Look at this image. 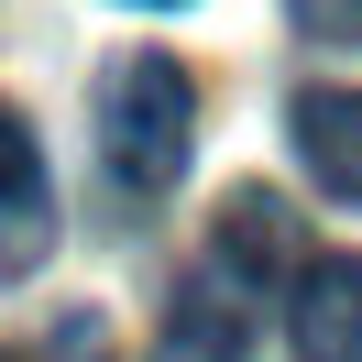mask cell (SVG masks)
Masks as SVG:
<instances>
[{
  "label": "cell",
  "mask_w": 362,
  "mask_h": 362,
  "mask_svg": "<svg viewBox=\"0 0 362 362\" xmlns=\"http://www.w3.org/2000/svg\"><path fill=\"white\" fill-rule=\"evenodd\" d=\"M99 154L132 198H165L198 154V77L176 66L165 45H132L99 66Z\"/></svg>",
  "instance_id": "cell-1"
},
{
  "label": "cell",
  "mask_w": 362,
  "mask_h": 362,
  "mask_svg": "<svg viewBox=\"0 0 362 362\" xmlns=\"http://www.w3.org/2000/svg\"><path fill=\"white\" fill-rule=\"evenodd\" d=\"M209 264L230 274V296L242 286H286L296 296V274H308L318 252H308V230H296V209L274 198V187H230L220 220H209Z\"/></svg>",
  "instance_id": "cell-2"
},
{
  "label": "cell",
  "mask_w": 362,
  "mask_h": 362,
  "mask_svg": "<svg viewBox=\"0 0 362 362\" xmlns=\"http://www.w3.org/2000/svg\"><path fill=\"white\" fill-rule=\"evenodd\" d=\"M45 252H55V176H45L33 121L0 99V286H23Z\"/></svg>",
  "instance_id": "cell-3"
},
{
  "label": "cell",
  "mask_w": 362,
  "mask_h": 362,
  "mask_svg": "<svg viewBox=\"0 0 362 362\" xmlns=\"http://www.w3.org/2000/svg\"><path fill=\"white\" fill-rule=\"evenodd\" d=\"M296 362H362V252H318L286 296Z\"/></svg>",
  "instance_id": "cell-4"
},
{
  "label": "cell",
  "mask_w": 362,
  "mask_h": 362,
  "mask_svg": "<svg viewBox=\"0 0 362 362\" xmlns=\"http://www.w3.org/2000/svg\"><path fill=\"white\" fill-rule=\"evenodd\" d=\"M286 143L318 176V198L362 209V88H296L286 99Z\"/></svg>",
  "instance_id": "cell-5"
},
{
  "label": "cell",
  "mask_w": 362,
  "mask_h": 362,
  "mask_svg": "<svg viewBox=\"0 0 362 362\" xmlns=\"http://www.w3.org/2000/svg\"><path fill=\"white\" fill-rule=\"evenodd\" d=\"M252 329H242V296H220V274H187L176 296H165V340L154 362H242Z\"/></svg>",
  "instance_id": "cell-6"
},
{
  "label": "cell",
  "mask_w": 362,
  "mask_h": 362,
  "mask_svg": "<svg viewBox=\"0 0 362 362\" xmlns=\"http://www.w3.org/2000/svg\"><path fill=\"white\" fill-rule=\"evenodd\" d=\"M0 362H110V318H99V308H66L45 340H0Z\"/></svg>",
  "instance_id": "cell-7"
},
{
  "label": "cell",
  "mask_w": 362,
  "mask_h": 362,
  "mask_svg": "<svg viewBox=\"0 0 362 362\" xmlns=\"http://www.w3.org/2000/svg\"><path fill=\"white\" fill-rule=\"evenodd\" d=\"M296 33H318V45H362V0H286Z\"/></svg>",
  "instance_id": "cell-8"
},
{
  "label": "cell",
  "mask_w": 362,
  "mask_h": 362,
  "mask_svg": "<svg viewBox=\"0 0 362 362\" xmlns=\"http://www.w3.org/2000/svg\"><path fill=\"white\" fill-rule=\"evenodd\" d=\"M121 11H187V0H121Z\"/></svg>",
  "instance_id": "cell-9"
}]
</instances>
